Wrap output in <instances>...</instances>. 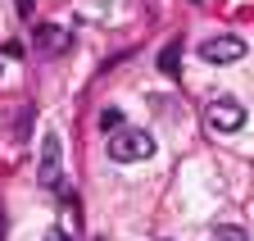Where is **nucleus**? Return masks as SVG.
<instances>
[{
	"instance_id": "1",
	"label": "nucleus",
	"mask_w": 254,
	"mask_h": 241,
	"mask_svg": "<svg viewBox=\"0 0 254 241\" xmlns=\"http://www.w3.org/2000/svg\"><path fill=\"white\" fill-rule=\"evenodd\" d=\"M154 155V137L145 128H118L109 132V160L114 164H141Z\"/></svg>"
},
{
	"instance_id": "9",
	"label": "nucleus",
	"mask_w": 254,
	"mask_h": 241,
	"mask_svg": "<svg viewBox=\"0 0 254 241\" xmlns=\"http://www.w3.org/2000/svg\"><path fill=\"white\" fill-rule=\"evenodd\" d=\"M100 128H105V132H118V128H123V114H118V109H105V114H100Z\"/></svg>"
},
{
	"instance_id": "7",
	"label": "nucleus",
	"mask_w": 254,
	"mask_h": 241,
	"mask_svg": "<svg viewBox=\"0 0 254 241\" xmlns=\"http://www.w3.org/2000/svg\"><path fill=\"white\" fill-rule=\"evenodd\" d=\"M209 241H250V232L245 228H236V223H222V228H213V237Z\"/></svg>"
},
{
	"instance_id": "11",
	"label": "nucleus",
	"mask_w": 254,
	"mask_h": 241,
	"mask_svg": "<svg viewBox=\"0 0 254 241\" xmlns=\"http://www.w3.org/2000/svg\"><path fill=\"white\" fill-rule=\"evenodd\" d=\"M18 14H32V0H18Z\"/></svg>"
},
{
	"instance_id": "8",
	"label": "nucleus",
	"mask_w": 254,
	"mask_h": 241,
	"mask_svg": "<svg viewBox=\"0 0 254 241\" xmlns=\"http://www.w3.org/2000/svg\"><path fill=\"white\" fill-rule=\"evenodd\" d=\"M32 118H37L32 109H18V114H14V128H9V137H14V141H23V137H27V123H32Z\"/></svg>"
},
{
	"instance_id": "6",
	"label": "nucleus",
	"mask_w": 254,
	"mask_h": 241,
	"mask_svg": "<svg viewBox=\"0 0 254 241\" xmlns=\"http://www.w3.org/2000/svg\"><path fill=\"white\" fill-rule=\"evenodd\" d=\"M159 73H164V78L182 73V41H168L164 50H159Z\"/></svg>"
},
{
	"instance_id": "3",
	"label": "nucleus",
	"mask_w": 254,
	"mask_h": 241,
	"mask_svg": "<svg viewBox=\"0 0 254 241\" xmlns=\"http://www.w3.org/2000/svg\"><path fill=\"white\" fill-rule=\"evenodd\" d=\"M204 123L213 128V132H241L245 128V105H236V100H227V96H222V100H213L209 109H204Z\"/></svg>"
},
{
	"instance_id": "10",
	"label": "nucleus",
	"mask_w": 254,
	"mask_h": 241,
	"mask_svg": "<svg viewBox=\"0 0 254 241\" xmlns=\"http://www.w3.org/2000/svg\"><path fill=\"white\" fill-rule=\"evenodd\" d=\"M46 241H73V237L64 232V228H50V232H46Z\"/></svg>"
},
{
	"instance_id": "4",
	"label": "nucleus",
	"mask_w": 254,
	"mask_h": 241,
	"mask_svg": "<svg viewBox=\"0 0 254 241\" xmlns=\"http://www.w3.org/2000/svg\"><path fill=\"white\" fill-rule=\"evenodd\" d=\"M241 55H245L241 37H209V41H200V59L204 64H236Z\"/></svg>"
},
{
	"instance_id": "2",
	"label": "nucleus",
	"mask_w": 254,
	"mask_h": 241,
	"mask_svg": "<svg viewBox=\"0 0 254 241\" xmlns=\"http://www.w3.org/2000/svg\"><path fill=\"white\" fill-rule=\"evenodd\" d=\"M37 182H41L46 191H55V187L64 182V146H59L55 132L41 137V168H37Z\"/></svg>"
},
{
	"instance_id": "5",
	"label": "nucleus",
	"mask_w": 254,
	"mask_h": 241,
	"mask_svg": "<svg viewBox=\"0 0 254 241\" xmlns=\"http://www.w3.org/2000/svg\"><path fill=\"white\" fill-rule=\"evenodd\" d=\"M32 46H37L41 55H64L73 46V37H68V27H55V23H37L32 27Z\"/></svg>"
}]
</instances>
